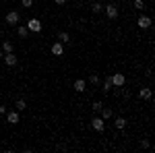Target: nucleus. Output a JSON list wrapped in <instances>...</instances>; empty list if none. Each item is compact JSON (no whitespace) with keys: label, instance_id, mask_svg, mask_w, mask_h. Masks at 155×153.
<instances>
[{"label":"nucleus","instance_id":"ddd939ff","mask_svg":"<svg viewBox=\"0 0 155 153\" xmlns=\"http://www.w3.org/2000/svg\"><path fill=\"white\" fill-rule=\"evenodd\" d=\"M110 89H112V77H107L104 81V93H110Z\"/></svg>","mask_w":155,"mask_h":153},{"label":"nucleus","instance_id":"393cba45","mask_svg":"<svg viewBox=\"0 0 155 153\" xmlns=\"http://www.w3.org/2000/svg\"><path fill=\"white\" fill-rule=\"evenodd\" d=\"M54 2H56V4H60V6H62V4H66V0H54Z\"/></svg>","mask_w":155,"mask_h":153},{"label":"nucleus","instance_id":"9b49d317","mask_svg":"<svg viewBox=\"0 0 155 153\" xmlns=\"http://www.w3.org/2000/svg\"><path fill=\"white\" fill-rule=\"evenodd\" d=\"M8 122H11V124H19V114H17V112H8Z\"/></svg>","mask_w":155,"mask_h":153},{"label":"nucleus","instance_id":"f8f14e48","mask_svg":"<svg viewBox=\"0 0 155 153\" xmlns=\"http://www.w3.org/2000/svg\"><path fill=\"white\" fill-rule=\"evenodd\" d=\"M74 89H77V91H85V81L83 79H77V81H74Z\"/></svg>","mask_w":155,"mask_h":153},{"label":"nucleus","instance_id":"0eeeda50","mask_svg":"<svg viewBox=\"0 0 155 153\" xmlns=\"http://www.w3.org/2000/svg\"><path fill=\"white\" fill-rule=\"evenodd\" d=\"M2 58H4V62H6L8 66H15V64H17V56H15L12 52H6V54H4Z\"/></svg>","mask_w":155,"mask_h":153},{"label":"nucleus","instance_id":"4be33fe9","mask_svg":"<svg viewBox=\"0 0 155 153\" xmlns=\"http://www.w3.org/2000/svg\"><path fill=\"white\" fill-rule=\"evenodd\" d=\"M101 108H104V104H101V101H93V112H99Z\"/></svg>","mask_w":155,"mask_h":153},{"label":"nucleus","instance_id":"5701e85b","mask_svg":"<svg viewBox=\"0 0 155 153\" xmlns=\"http://www.w3.org/2000/svg\"><path fill=\"white\" fill-rule=\"evenodd\" d=\"M21 2H23V6H27V8L33 6V0H21Z\"/></svg>","mask_w":155,"mask_h":153},{"label":"nucleus","instance_id":"f3484780","mask_svg":"<svg viewBox=\"0 0 155 153\" xmlns=\"http://www.w3.org/2000/svg\"><path fill=\"white\" fill-rule=\"evenodd\" d=\"M91 8H93V12H101V11H104V4H101V2H93Z\"/></svg>","mask_w":155,"mask_h":153},{"label":"nucleus","instance_id":"aec40b11","mask_svg":"<svg viewBox=\"0 0 155 153\" xmlns=\"http://www.w3.org/2000/svg\"><path fill=\"white\" fill-rule=\"evenodd\" d=\"M2 50H4V52H12V44L11 42H4V44H2Z\"/></svg>","mask_w":155,"mask_h":153},{"label":"nucleus","instance_id":"7ed1b4c3","mask_svg":"<svg viewBox=\"0 0 155 153\" xmlns=\"http://www.w3.org/2000/svg\"><path fill=\"white\" fill-rule=\"evenodd\" d=\"M124 81H126V79H124V75H122V72H116V75H112V85H116V87H122V85H124Z\"/></svg>","mask_w":155,"mask_h":153},{"label":"nucleus","instance_id":"1a4fd4ad","mask_svg":"<svg viewBox=\"0 0 155 153\" xmlns=\"http://www.w3.org/2000/svg\"><path fill=\"white\" fill-rule=\"evenodd\" d=\"M139 95H141V99H151V89H149V87H143V89L139 91Z\"/></svg>","mask_w":155,"mask_h":153},{"label":"nucleus","instance_id":"39448f33","mask_svg":"<svg viewBox=\"0 0 155 153\" xmlns=\"http://www.w3.org/2000/svg\"><path fill=\"white\" fill-rule=\"evenodd\" d=\"M91 126H93V130H97V132H101L104 130V118H93V122H91Z\"/></svg>","mask_w":155,"mask_h":153},{"label":"nucleus","instance_id":"20e7f679","mask_svg":"<svg viewBox=\"0 0 155 153\" xmlns=\"http://www.w3.org/2000/svg\"><path fill=\"white\" fill-rule=\"evenodd\" d=\"M6 23H8V25H17V23H19V12L11 11L8 15H6Z\"/></svg>","mask_w":155,"mask_h":153},{"label":"nucleus","instance_id":"f03ea898","mask_svg":"<svg viewBox=\"0 0 155 153\" xmlns=\"http://www.w3.org/2000/svg\"><path fill=\"white\" fill-rule=\"evenodd\" d=\"M151 23H153V21H151V17H147V15H141V17H139V21H137V25H139L141 29H149Z\"/></svg>","mask_w":155,"mask_h":153},{"label":"nucleus","instance_id":"4468645a","mask_svg":"<svg viewBox=\"0 0 155 153\" xmlns=\"http://www.w3.org/2000/svg\"><path fill=\"white\" fill-rule=\"evenodd\" d=\"M99 112H101V118H104V120H107V118H112V110H110V108H101Z\"/></svg>","mask_w":155,"mask_h":153},{"label":"nucleus","instance_id":"b1692460","mask_svg":"<svg viewBox=\"0 0 155 153\" xmlns=\"http://www.w3.org/2000/svg\"><path fill=\"white\" fill-rule=\"evenodd\" d=\"M141 147H143V149H149V147H151V141H147V139H145V141L141 143Z\"/></svg>","mask_w":155,"mask_h":153},{"label":"nucleus","instance_id":"f257e3e1","mask_svg":"<svg viewBox=\"0 0 155 153\" xmlns=\"http://www.w3.org/2000/svg\"><path fill=\"white\" fill-rule=\"evenodd\" d=\"M27 29L33 31V33L41 31V21H39V19H29V21H27Z\"/></svg>","mask_w":155,"mask_h":153},{"label":"nucleus","instance_id":"423d86ee","mask_svg":"<svg viewBox=\"0 0 155 153\" xmlns=\"http://www.w3.org/2000/svg\"><path fill=\"white\" fill-rule=\"evenodd\" d=\"M52 54H54V56H62V54H64V46H62V42H56V44L52 46Z\"/></svg>","mask_w":155,"mask_h":153},{"label":"nucleus","instance_id":"9d476101","mask_svg":"<svg viewBox=\"0 0 155 153\" xmlns=\"http://www.w3.org/2000/svg\"><path fill=\"white\" fill-rule=\"evenodd\" d=\"M58 42H62V44H68V42H71V35H68L66 31H60V33H58Z\"/></svg>","mask_w":155,"mask_h":153},{"label":"nucleus","instance_id":"6e6552de","mask_svg":"<svg viewBox=\"0 0 155 153\" xmlns=\"http://www.w3.org/2000/svg\"><path fill=\"white\" fill-rule=\"evenodd\" d=\"M106 15L110 17V19H118V8L112 6V4H107V6H106Z\"/></svg>","mask_w":155,"mask_h":153},{"label":"nucleus","instance_id":"6ab92c4d","mask_svg":"<svg viewBox=\"0 0 155 153\" xmlns=\"http://www.w3.org/2000/svg\"><path fill=\"white\" fill-rule=\"evenodd\" d=\"M15 106H17V110H25L27 104H25V99H17V104H15Z\"/></svg>","mask_w":155,"mask_h":153},{"label":"nucleus","instance_id":"412c9836","mask_svg":"<svg viewBox=\"0 0 155 153\" xmlns=\"http://www.w3.org/2000/svg\"><path fill=\"white\" fill-rule=\"evenodd\" d=\"M134 8H137V11H143V8H145L143 0H134Z\"/></svg>","mask_w":155,"mask_h":153},{"label":"nucleus","instance_id":"dca6fc26","mask_svg":"<svg viewBox=\"0 0 155 153\" xmlns=\"http://www.w3.org/2000/svg\"><path fill=\"white\" fill-rule=\"evenodd\" d=\"M114 124H116V128H124V126H126V120H124V118H116Z\"/></svg>","mask_w":155,"mask_h":153},{"label":"nucleus","instance_id":"2eb2a0df","mask_svg":"<svg viewBox=\"0 0 155 153\" xmlns=\"http://www.w3.org/2000/svg\"><path fill=\"white\" fill-rule=\"evenodd\" d=\"M17 33H19V37H27V33H29V29H27L25 25H21V27L17 29Z\"/></svg>","mask_w":155,"mask_h":153},{"label":"nucleus","instance_id":"a211bd4d","mask_svg":"<svg viewBox=\"0 0 155 153\" xmlns=\"http://www.w3.org/2000/svg\"><path fill=\"white\" fill-rule=\"evenodd\" d=\"M89 83H91L93 87H97V85H99V77H97V75H91V77H89Z\"/></svg>","mask_w":155,"mask_h":153},{"label":"nucleus","instance_id":"a878e982","mask_svg":"<svg viewBox=\"0 0 155 153\" xmlns=\"http://www.w3.org/2000/svg\"><path fill=\"white\" fill-rule=\"evenodd\" d=\"M0 58H2V50H0Z\"/></svg>","mask_w":155,"mask_h":153}]
</instances>
